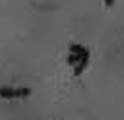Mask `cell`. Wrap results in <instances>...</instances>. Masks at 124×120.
Here are the masks:
<instances>
[{
    "mask_svg": "<svg viewBox=\"0 0 124 120\" xmlns=\"http://www.w3.org/2000/svg\"><path fill=\"white\" fill-rule=\"evenodd\" d=\"M103 4H105V8H111L115 4V0H103Z\"/></svg>",
    "mask_w": 124,
    "mask_h": 120,
    "instance_id": "5b68a950",
    "label": "cell"
},
{
    "mask_svg": "<svg viewBox=\"0 0 124 120\" xmlns=\"http://www.w3.org/2000/svg\"><path fill=\"white\" fill-rule=\"evenodd\" d=\"M85 51H86V49H85ZM83 54H85V52H83ZM83 54H73V52H70V54H68V64L75 68L79 64V60L83 58Z\"/></svg>",
    "mask_w": 124,
    "mask_h": 120,
    "instance_id": "3957f363",
    "label": "cell"
},
{
    "mask_svg": "<svg viewBox=\"0 0 124 120\" xmlns=\"http://www.w3.org/2000/svg\"><path fill=\"white\" fill-rule=\"evenodd\" d=\"M88 58H90V52H88V49H86V51H85V54H83V58L79 60V64H77L75 68H73V75H75V77H79V75L85 71V68L88 66Z\"/></svg>",
    "mask_w": 124,
    "mask_h": 120,
    "instance_id": "7a4b0ae2",
    "label": "cell"
},
{
    "mask_svg": "<svg viewBox=\"0 0 124 120\" xmlns=\"http://www.w3.org/2000/svg\"><path fill=\"white\" fill-rule=\"evenodd\" d=\"M30 88H9V86H0V98L4 99H19V98L30 96Z\"/></svg>",
    "mask_w": 124,
    "mask_h": 120,
    "instance_id": "6da1fadb",
    "label": "cell"
},
{
    "mask_svg": "<svg viewBox=\"0 0 124 120\" xmlns=\"http://www.w3.org/2000/svg\"><path fill=\"white\" fill-rule=\"evenodd\" d=\"M70 52H73V54H83V52H85V47H81L79 43H71L70 45Z\"/></svg>",
    "mask_w": 124,
    "mask_h": 120,
    "instance_id": "277c9868",
    "label": "cell"
}]
</instances>
